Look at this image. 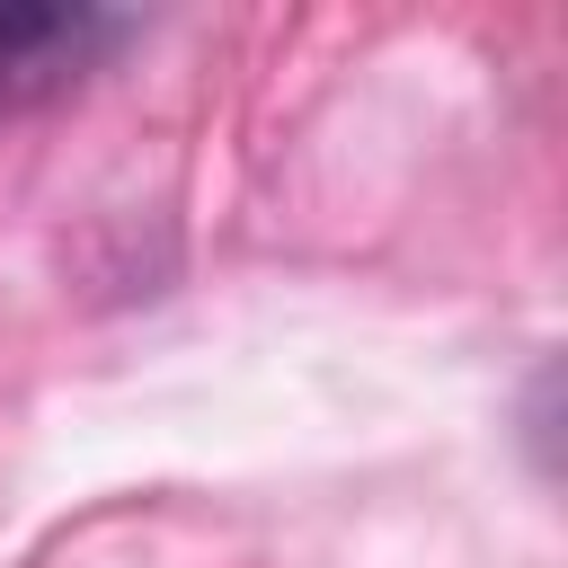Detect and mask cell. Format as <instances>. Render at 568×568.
<instances>
[]
</instances>
